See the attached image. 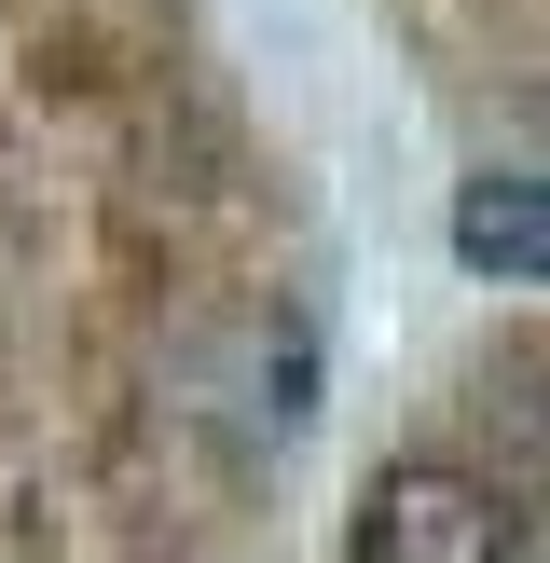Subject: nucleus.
Here are the masks:
<instances>
[{
  "mask_svg": "<svg viewBox=\"0 0 550 563\" xmlns=\"http://www.w3.org/2000/svg\"><path fill=\"white\" fill-rule=\"evenodd\" d=\"M440 234H454V262L482 275V289H550V165H482V179H454Z\"/></svg>",
  "mask_w": 550,
  "mask_h": 563,
  "instance_id": "3",
  "label": "nucleus"
},
{
  "mask_svg": "<svg viewBox=\"0 0 550 563\" xmlns=\"http://www.w3.org/2000/svg\"><path fill=\"white\" fill-rule=\"evenodd\" d=\"M302 399H317V330H302L289 302L220 317V344L193 357V412H207L234 454H275V440L302 427Z\"/></svg>",
  "mask_w": 550,
  "mask_h": 563,
  "instance_id": "1",
  "label": "nucleus"
},
{
  "mask_svg": "<svg viewBox=\"0 0 550 563\" xmlns=\"http://www.w3.org/2000/svg\"><path fill=\"white\" fill-rule=\"evenodd\" d=\"M344 563H509V495L468 482V467H440V454H413V467H385V482L358 495Z\"/></svg>",
  "mask_w": 550,
  "mask_h": 563,
  "instance_id": "2",
  "label": "nucleus"
}]
</instances>
